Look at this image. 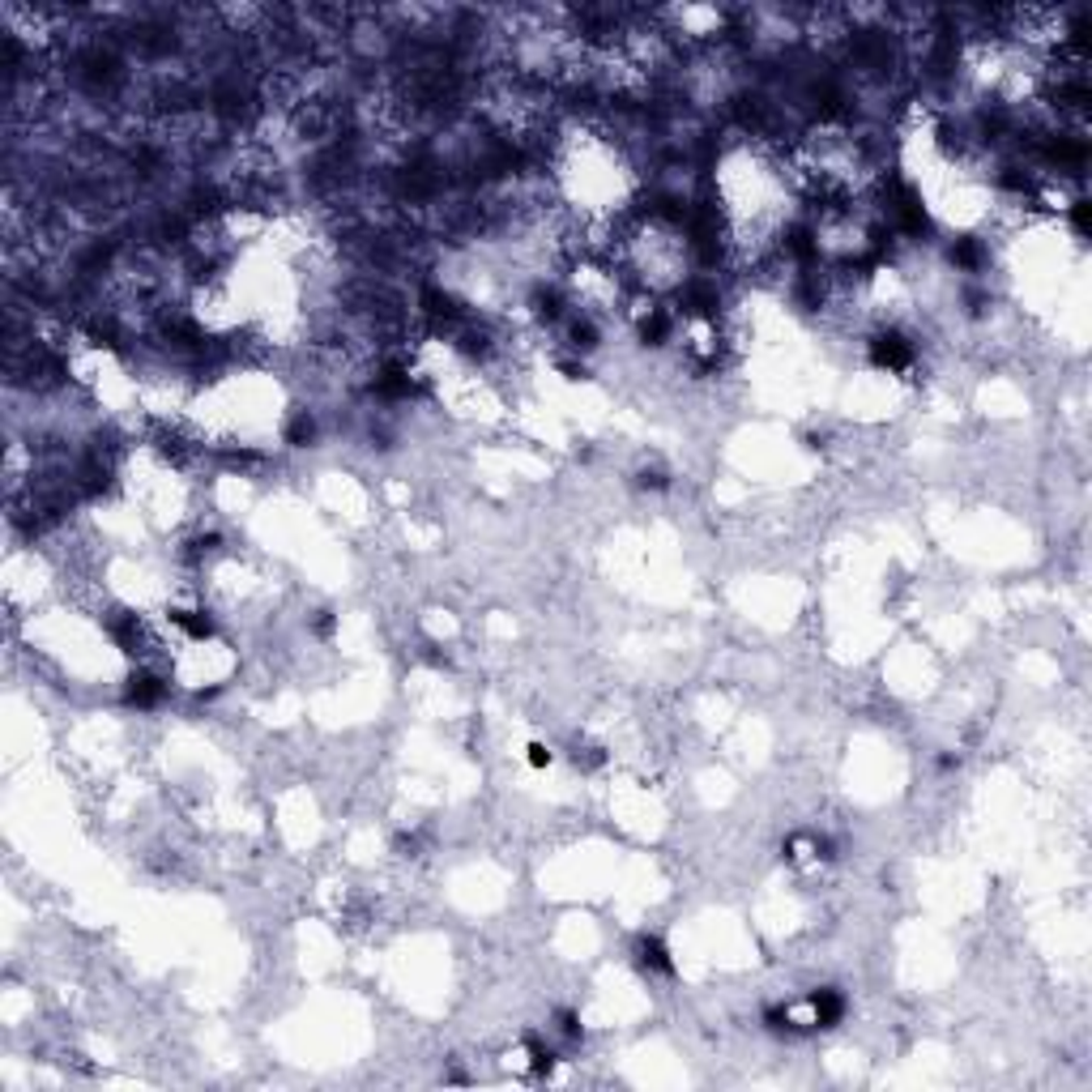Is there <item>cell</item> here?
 <instances>
[{
  "label": "cell",
  "mask_w": 1092,
  "mask_h": 1092,
  "mask_svg": "<svg viewBox=\"0 0 1092 1092\" xmlns=\"http://www.w3.org/2000/svg\"><path fill=\"white\" fill-rule=\"evenodd\" d=\"M871 363L879 372H905L913 363V342L900 329H879L871 337Z\"/></svg>",
  "instance_id": "1"
},
{
  "label": "cell",
  "mask_w": 1092,
  "mask_h": 1092,
  "mask_svg": "<svg viewBox=\"0 0 1092 1092\" xmlns=\"http://www.w3.org/2000/svg\"><path fill=\"white\" fill-rule=\"evenodd\" d=\"M555 756H551V747H542V742H530V764L533 768H546Z\"/></svg>",
  "instance_id": "5"
},
{
  "label": "cell",
  "mask_w": 1092,
  "mask_h": 1092,
  "mask_svg": "<svg viewBox=\"0 0 1092 1092\" xmlns=\"http://www.w3.org/2000/svg\"><path fill=\"white\" fill-rule=\"evenodd\" d=\"M167 696V683L158 679L154 670H133L128 674V688H124V700L133 704V709H154L158 700Z\"/></svg>",
  "instance_id": "2"
},
{
  "label": "cell",
  "mask_w": 1092,
  "mask_h": 1092,
  "mask_svg": "<svg viewBox=\"0 0 1092 1092\" xmlns=\"http://www.w3.org/2000/svg\"><path fill=\"white\" fill-rule=\"evenodd\" d=\"M637 965L644 973H674V960H670V948L662 943L658 935H640L637 943Z\"/></svg>",
  "instance_id": "3"
},
{
  "label": "cell",
  "mask_w": 1092,
  "mask_h": 1092,
  "mask_svg": "<svg viewBox=\"0 0 1092 1092\" xmlns=\"http://www.w3.org/2000/svg\"><path fill=\"white\" fill-rule=\"evenodd\" d=\"M559 1032H563V1037H572V1041H581V1037H585L581 1020L572 1016V1011H563V1016H559Z\"/></svg>",
  "instance_id": "4"
}]
</instances>
